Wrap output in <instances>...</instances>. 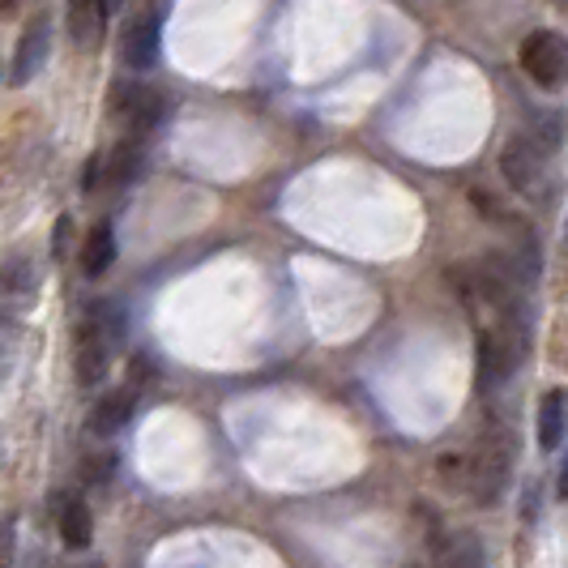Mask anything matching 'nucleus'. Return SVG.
Listing matches in <instances>:
<instances>
[{"mask_svg":"<svg viewBox=\"0 0 568 568\" xmlns=\"http://www.w3.org/2000/svg\"><path fill=\"white\" fill-rule=\"evenodd\" d=\"M513 470V440L505 432H487L475 449H457L436 462V475L449 491L470 496L479 509L500 505Z\"/></svg>","mask_w":568,"mask_h":568,"instance_id":"nucleus-1","label":"nucleus"},{"mask_svg":"<svg viewBox=\"0 0 568 568\" xmlns=\"http://www.w3.org/2000/svg\"><path fill=\"white\" fill-rule=\"evenodd\" d=\"M120 342H124V313L108 300H94L78 321V334H73V376H78V385H85V389L103 385Z\"/></svg>","mask_w":568,"mask_h":568,"instance_id":"nucleus-2","label":"nucleus"},{"mask_svg":"<svg viewBox=\"0 0 568 568\" xmlns=\"http://www.w3.org/2000/svg\"><path fill=\"white\" fill-rule=\"evenodd\" d=\"M526 359V329L521 316H491L484 334H479V385L500 389L513 372Z\"/></svg>","mask_w":568,"mask_h":568,"instance_id":"nucleus-3","label":"nucleus"},{"mask_svg":"<svg viewBox=\"0 0 568 568\" xmlns=\"http://www.w3.org/2000/svg\"><path fill=\"white\" fill-rule=\"evenodd\" d=\"M163 115H168V99L154 90V85L145 82H112L108 90V120H112L115 129H124L129 138H145V133H154L159 124H163Z\"/></svg>","mask_w":568,"mask_h":568,"instance_id":"nucleus-4","label":"nucleus"},{"mask_svg":"<svg viewBox=\"0 0 568 568\" xmlns=\"http://www.w3.org/2000/svg\"><path fill=\"white\" fill-rule=\"evenodd\" d=\"M145 168V150H142V138H124V142H115L112 150H103V154H94L90 163H85V180L82 189L85 193H99V189H129Z\"/></svg>","mask_w":568,"mask_h":568,"instance_id":"nucleus-5","label":"nucleus"},{"mask_svg":"<svg viewBox=\"0 0 568 568\" xmlns=\"http://www.w3.org/2000/svg\"><path fill=\"white\" fill-rule=\"evenodd\" d=\"M517 60L530 73V82L542 85V90H560L568 82V39L560 30H535L521 43Z\"/></svg>","mask_w":568,"mask_h":568,"instance_id":"nucleus-6","label":"nucleus"},{"mask_svg":"<svg viewBox=\"0 0 568 568\" xmlns=\"http://www.w3.org/2000/svg\"><path fill=\"white\" fill-rule=\"evenodd\" d=\"M500 175L509 180L513 193L535 197L547 184V150H542L530 133H513L505 150H500Z\"/></svg>","mask_w":568,"mask_h":568,"instance_id":"nucleus-7","label":"nucleus"},{"mask_svg":"<svg viewBox=\"0 0 568 568\" xmlns=\"http://www.w3.org/2000/svg\"><path fill=\"white\" fill-rule=\"evenodd\" d=\"M159 52H163V18L159 13H138L129 18L124 30H120V60L129 69H154L159 64Z\"/></svg>","mask_w":568,"mask_h":568,"instance_id":"nucleus-8","label":"nucleus"},{"mask_svg":"<svg viewBox=\"0 0 568 568\" xmlns=\"http://www.w3.org/2000/svg\"><path fill=\"white\" fill-rule=\"evenodd\" d=\"M39 286H43V278H39V265L27 248L0 256V304L4 308H34Z\"/></svg>","mask_w":568,"mask_h":568,"instance_id":"nucleus-9","label":"nucleus"},{"mask_svg":"<svg viewBox=\"0 0 568 568\" xmlns=\"http://www.w3.org/2000/svg\"><path fill=\"white\" fill-rule=\"evenodd\" d=\"M48 52H52V18H48V13H34L27 22V30H22V39H18L9 82L13 85L34 82V78L43 73V64H48Z\"/></svg>","mask_w":568,"mask_h":568,"instance_id":"nucleus-10","label":"nucleus"},{"mask_svg":"<svg viewBox=\"0 0 568 568\" xmlns=\"http://www.w3.org/2000/svg\"><path fill=\"white\" fill-rule=\"evenodd\" d=\"M108 18H112L108 0H69V9H64L69 43L78 52H99L103 39H108Z\"/></svg>","mask_w":568,"mask_h":568,"instance_id":"nucleus-11","label":"nucleus"},{"mask_svg":"<svg viewBox=\"0 0 568 568\" xmlns=\"http://www.w3.org/2000/svg\"><path fill=\"white\" fill-rule=\"evenodd\" d=\"M432 568H487L479 535L475 530H440L432 539Z\"/></svg>","mask_w":568,"mask_h":568,"instance_id":"nucleus-12","label":"nucleus"},{"mask_svg":"<svg viewBox=\"0 0 568 568\" xmlns=\"http://www.w3.org/2000/svg\"><path fill=\"white\" fill-rule=\"evenodd\" d=\"M57 530H60V542L69 547V551H85L90 539H94V517H90V505H85L82 496H57Z\"/></svg>","mask_w":568,"mask_h":568,"instance_id":"nucleus-13","label":"nucleus"},{"mask_svg":"<svg viewBox=\"0 0 568 568\" xmlns=\"http://www.w3.org/2000/svg\"><path fill=\"white\" fill-rule=\"evenodd\" d=\"M129 415H133V394L129 389H112V394H103V398L90 406L85 432L99 436V440H108V436H115L120 427L129 424Z\"/></svg>","mask_w":568,"mask_h":568,"instance_id":"nucleus-14","label":"nucleus"},{"mask_svg":"<svg viewBox=\"0 0 568 568\" xmlns=\"http://www.w3.org/2000/svg\"><path fill=\"white\" fill-rule=\"evenodd\" d=\"M568 436V394L565 389H547L539 402V449L556 454Z\"/></svg>","mask_w":568,"mask_h":568,"instance_id":"nucleus-15","label":"nucleus"},{"mask_svg":"<svg viewBox=\"0 0 568 568\" xmlns=\"http://www.w3.org/2000/svg\"><path fill=\"white\" fill-rule=\"evenodd\" d=\"M115 265V231L112 223H94L82 244V274L85 278H103Z\"/></svg>","mask_w":568,"mask_h":568,"instance_id":"nucleus-16","label":"nucleus"},{"mask_svg":"<svg viewBox=\"0 0 568 568\" xmlns=\"http://www.w3.org/2000/svg\"><path fill=\"white\" fill-rule=\"evenodd\" d=\"M526 133H530L547 154H556L568 133V120H565V112H535V124H530Z\"/></svg>","mask_w":568,"mask_h":568,"instance_id":"nucleus-17","label":"nucleus"},{"mask_svg":"<svg viewBox=\"0 0 568 568\" xmlns=\"http://www.w3.org/2000/svg\"><path fill=\"white\" fill-rule=\"evenodd\" d=\"M18 565V517L0 521V568Z\"/></svg>","mask_w":568,"mask_h":568,"instance_id":"nucleus-18","label":"nucleus"},{"mask_svg":"<svg viewBox=\"0 0 568 568\" xmlns=\"http://www.w3.org/2000/svg\"><path fill=\"white\" fill-rule=\"evenodd\" d=\"M73 235H78V223H73V214H60L57 227H52V261H64V256H69V244H73Z\"/></svg>","mask_w":568,"mask_h":568,"instance_id":"nucleus-19","label":"nucleus"},{"mask_svg":"<svg viewBox=\"0 0 568 568\" xmlns=\"http://www.w3.org/2000/svg\"><path fill=\"white\" fill-rule=\"evenodd\" d=\"M85 484H108L115 475V454H94V457H85Z\"/></svg>","mask_w":568,"mask_h":568,"instance_id":"nucleus-20","label":"nucleus"},{"mask_svg":"<svg viewBox=\"0 0 568 568\" xmlns=\"http://www.w3.org/2000/svg\"><path fill=\"white\" fill-rule=\"evenodd\" d=\"M556 496L568 500V454H565V462H560V475H556Z\"/></svg>","mask_w":568,"mask_h":568,"instance_id":"nucleus-21","label":"nucleus"},{"mask_svg":"<svg viewBox=\"0 0 568 568\" xmlns=\"http://www.w3.org/2000/svg\"><path fill=\"white\" fill-rule=\"evenodd\" d=\"M22 9V0H0V18H13Z\"/></svg>","mask_w":568,"mask_h":568,"instance_id":"nucleus-22","label":"nucleus"},{"mask_svg":"<svg viewBox=\"0 0 568 568\" xmlns=\"http://www.w3.org/2000/svg\"><path fill=\"white\" fill-rule=\"evenodd\" d=\"M108 4H112V9H115V4H120V0H108Z\"/></svg>","mask_w":568,"mask_h":568,"instance_id":"nucleus-23","label":"nucleus"}]
</instances>
